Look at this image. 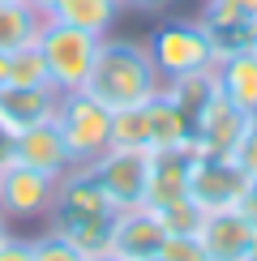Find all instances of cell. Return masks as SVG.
Instances as JSON below:
<instances>
[{
    "label": "cell",
    "mask_w": 257,
    "mask_h": 261,
    "mask_svg": "<svg viewBox=\"0 0 257 261\" xmlns=\"http://www.w3.org/2000/svg\"><path fill=\"white\" fill-rule=\"evenodd\" d=\"M82 90L90 99H99L107 112H124V107H146L163 90V77H159L146 43L103 35L99 51H94V64H90V77H86Z\"/></svg>",
    "instance_id": "1"
},
{
    "label": "cell",
    "mask_w": 257,
    "mask_h": 261,
    "mask_svg": "<svg viewBox=\"0 0 257 261\" xmlns=\"http://www.w3.org/2000/svg\"><path fill=\"white\" fill-rule=\"evenodd\" d=\"M112 201L103 197V189L94 184L90 167L78 163V167H69L56 184V201H52L47 210V227L52 231H60L64 240H73L82 248L86 257L90 253H103L107 240H112Z\"/></svg>",
    "instance_id": "2"
},
{
    "label": "cell",
    "mask_w": 257,
    "mask_h": 261,
    "mask_svg": "<svg viewBox=\"0 0 257 261\" xmlns=\"http://www.w3.org/2000/svg\"><path fill=\"white\" fill-rule=\"evenodd\" d=\"M52 124L60 128L73 163H94L107 146H112V112H107L99 99H90L86 90H64L56 99Z\"/></svg>",
    "instance_id": "3"
},
{
    "label": "cell",
    "mask_w": 257,
    "mask_h": 261,
    "mask_svg": "<svg viewBox=\"0 0 257 261\" xmlns=\"http://www.w3.org/2000/svg\"><path fill=\"white\" fill-rule=\"evenodd\" d=\"M39 51H43V64H47V77H52V86H56L60 94L64 90H82L86 77H90L94 51H99V35H86L78 26H64V21L43 17Z\"/></svg>",
    "instance_id": "4"
},
{
    "label": "cell",
    "mask_w": 257,
    "mask_h": 261,
    "mask_svg": "<svg viewBox=\"0 0 257 261\" xmlns=\"http://www.w3.org/2000/svg\"><path fill=\"white\" fill-rule=\"evenodd\" d=\"M146 51L155 60L159 77H180V73H201L214 69V43L201 30V21H163L155 35L146 39Z\"/></svg>",
    "instance_id": "5"
},
{
    "label": "cell",
    "mask_w": 257,
    "mask_h": 261,
    "mask_svg": "<svg viewBox=\"0 0 257 261\" xmlns=\"http://www.w3.org/2000/svg\"><path fill=\"white\" fill-rule=\"evenodd\" d=\"M90 167L94 184L103 189V197L112 201V210H133L146 205V184H150V150H124L107 146Z\"/></svg>",
    "instance_id": "6"
},
{
    "label": "cell",
    "mask_w": 257,
    "mask_h": 261,
    "mask_svg": "<svg viewBox=\"0 0 257 261\" xmlns=\"http://www.w3.org/2000/svg\"><path fill=\"white\" fill-rule=\"evenodd\" d=\"M56 176L26 163H5L0 167V214L9 223H30V219H47L52 201H56Z\"/></svg>",
    "instance_id": "7"
},
{
    "label": "cell",
    "mask_w": 257,
    "mask_h": 261,
    "mask_svg": "<svg viewBox=\"0 0 257 261\" xmlns=\"http://www.w3.org/2000/svg\"><path fill=\"white\" fill-rule=\"evenodd\" d=\"M244 171L227 154H193L189 159V197L201 210H232L244 193Z\"/></svg>",
    "instance_id": "8"
},
{
    "label": "cell",
    "mask_w": 257,
    "mask_h": 261,
    "mask_svg": "<svg viewBox=\"0 0 257 261\" xmlns=\"http://www.w3.org/2000/svg\"><path fill=\"white\" fill-rule=\"evenodd\" d=\"M249 120L253 116H244L227 94L214 90L210 99L193 112V154H227L232 159V150H236V141H240Z\"/></svg>",
    "instance_id": "9"
},
{
    "label": "cell",
    "mask_w": 257,
    "mask_h": 261,
    "mask_svg": "<svg viewBox=\"0 0 257 261\" xmlns=\"http://www.w3.org/2000/svg\"><path fill=\"white\" fill-rule=\"evenodd\" d=\"M197 21L214 43V56L244 51L257 30V0H206Z\"/></svg>",
    "instance_id": "10"
},
{
    "label": "cell",
    "mask_w": 257,
    "mask_h": 261,
    "mask_svg": "<svg viewBox=\"0 0 257 261\" xmlns=\"http://www.w3.org/2000/svg\"><path fill=\"white\" fill-rule=\"evenodd\" d=\"M163 240H167V227L159 223V214L150 205H133V210H116L107 248L124 261H142V257H159Z\"/></svg>",
    "instance_id": "11"
},
{
    "label": "cell",
    "mask_w": 257,
    "mask_h": 261,
    "mask_svg": "<svg viewBox=\"0 0 257 261\" xmlns=\"http://www.w3.org/2000/svg\"><path fill=\"white\" fill-rule=\"evenodd\" d=\"M253 236H257V227L236 205L232 210H210L201 219V227H197V240L206 248V261H244Z\"/></svg>",
    "instance_id": "12"
},
{
    "label": "cell",
    "mask_w": 257,
    "mask_h": 261,
    "mask_svg": "<svg viewBox=\"0 0 257 261\" xmlns=\"http://www.w3.org/2000/svg\"><path fill=\"white\" fill-rule=\"evenodd\" d=\"M56 86H5L0 90V133L17 137L21 128L43 124L56 116Z\"/></svg>",
    "instance_id": "13"
},
{
    "label": "cell",
    "mask_w": 257,
    "mask_h": 261,
    "mask_svg": "<svg viewBox=\"0 0 257 261\" xmlns=\"http://www.w3.org/2000/svg\"><path fill=\"white\" fill-rule=\"evenodd\" d=\"M13 163L39 167V171H47V176H56V180L69 167H78L73 154H69V146H64V137H60V128L52 120L30 124V128H21V133L13 137Z\"/></svg>",
    "instance_id": "14"
},
{
    "label": "cell",
    "mask_w": 257,
    "mask_h": 261,
    "mask_svg": "<svg viewBox=\"0 0 257 261\" xmlns=\"http://www.w3.org/2000/svg\"><path fill=\"white\" fill-rule=\"evenodd\" d=\"M214 86H219V94H227L244 116H257V56L249 47L227 51V56L214 60Z\"/></svg>",
    "instance_id": "15"
},
{
    "label": "cell",
    "mask_w": 257,
    "mask_h": 261,
    "mask_svg": "<svg viewBox=\"0 0 257 261\" xmlns=\"http://www.w3.org/2000/svg\"><path fill=\"white\" fill-rule=\"evenodd\" d=\"M189 150H150V184L146 205H163L189 193Z\"/></svg>",
    "instance_id": "16"
},
{
    "label": "cell",
    "mask_w": 257,
    "mask_h": 261,
    "mask_svg": "<svg viewBox=\"0 0 257 261\" xmlns=\"http://www.w3.org/2000/svg\"><path fill=\"white\" fill-rule=\"evenodd\" d=\"M146 116H150V150H189L193 154V120L167 94H155L146 103Z\"/></svg>",
    "instance_id": "17"
},
{
    "label": "cell",
    "mask_w": 257,
    "mask_h": 261,
    "mask_svg": "<svg viewBox=\"0 0 257 261\" xmlns=\"http://www.w3.org/2000/svg\"><path fill=\"white\" fill-rule=\"evenodd\" d=\"M52 21H64V26H78L86 35H112L116 17H120V5L116 0H60L47 13Z\"/></svg>",
    "instance_id": "18"
},
{
    "label": "cell",
    "mask_w": 257,
    "mask_h": 261,
    "mask_svg": "<svg viewBox=\"0 0 257 261\" xmlns=\"http://www.w3.org/2000/svg\"><path fill=\"white\" fill-rule=\"evenodd\" d=\"M43 30V13L30 9L26 0H0V56L35 43Z\"/></svg>",
    "instance_id": "19"
},
{
    "label": "cell",
    "mask_w": 257,
    "mask_h": 261,
    "mask_svg": "<svg viewBox=\"0 0 257 261\" xmlns=\"http://www.w3.org/2000/svg\"><path fill=\"white\" fill-rule=\"evenodd\" d=\"M214 90H219V86H214V69H201V73H180V77H167L159 94H167V99L193 120V112H197V107L206 103Z\"/></svg>",
    "instance_id": "20"
},
{
    "label": "cell",
    "mask_w": 257,
    "mask_h": 261,
    "mask_svg": "<svg viewBox=\"0 0 257 261\" xmlns=\"http://www.w3.org/2000/svg\"><path fill=\"white\" fill-rule=\"evenodd\" d=\"M150 210L159 214V223L167 227V236H197L201 219H206V210H201L189 193H185V197H171L163 205H150Z\"/></svg>",
    "instance_id": "21"
},
{
    "label": "cell",
    "mask_w": 257,
    "mask_h": 261,
    "mask_svg": "<svg viewBox=\"0 0 257 261\" xmlns=\"http://www.w3.org/2000/svg\"><path fill=\"white\" fill-rule=\"evenodd\" d=\"M5 64H9V86H52L43 51H39V39L26 43V47H17V51H9Z\"/></svg>",
    "instance_id": "22"
},
{
    "label": "cell",
    "mask_w": 257,
    "mask_h": 261,
    "mask_svg": "<svg viewBox=\"0 0 257 261\" xmlns=\"http://www.w3.org/2000/svg\"><path fill=\"white\" fill-rule=\"evenodd\" d=\"M112 146L150 150V116H146V107H124V112H112Z\"/></svg>",
    "instance_id": "23"
},
{
    "label": "cell",
    "mask_w": 257,
    "mask_h": 261,
    "mask_svg": "<svg viewBox=\"0 0 257 261\" xmlns=\"http://www.w3.org/2000/svg\"><path fill=\"white\" fill-rule=\"evenodd\" d=\"M30 257L35 261H86V253L73 240H64L60 231H43V236H35V240H30Z\"/></svg>",
    "instance_id": "24"
},
{
    "label": "cell",
    "mask_w": 257,
    "mask_h": 261,
    "mask_svg": "<svg viewBox=\"0 0 257 261\" xmlns=\"http://www.w3.org/2000/svg\"><path fill=\"white\" fill-rule=\"evenodd\" d=\"M159 257L163 261H206V248H201L197 236H167Z\"/></svg>",
    "instance_id": "25"
},
{
    "label": "cell",
    "mask_w": 257,
    "mask_h": 261,
    "mask_svg": "<svg viewBox=\"0 0 257 261\" xmlns=\"http://www.w3.org/2000/svg\"><path fill=\"white\" fill-rule=\"evenodd\" d=\"M232 163L244 176H257V116L244 124V133H240V141H236V150H232Z\"/></svg>",
    "instance_id": "26"
},
{
    "label": "cell",
    "mask_w": 257,
    "mask_h": 261,
    "mask_svg": "<svg viewBox=\"0 0 257 261\" xmlns=\"http://www.w3.org/2000/svg\"><path fill=\"white\" fill-rule=\"evenodd\" d=\"M0 261H35V257H30V240H21V236L9 231L5 244H0Z\"/></svg>",
    "instance_id": "27"
},
{
    "label": "cell",
    "mask_w": 257,
    "mask_h": 261,
    "mask_svg": "<svg viewBox=\"0 0 257 261\" xmlns=\"http://www.w3.org/2000/svg\"><path fill=\"white\" fill-rule=\"evenodd\" d=\"M236 210H240L244 219L257 227V176H249V180H244V193H240V201H236Z\"/></svg>",
    "instance_id": "28"
},
{
    "label": "cell",
    "mask_w": 257,
    "mask_h": 261,
    "mask_svg": "<svg viewBox=\"0 0 257 261\" xmlns=\"http://www.w3.org/2000/svg\"><path fill=\"white\" fill-rule=\"evenodd\" d=\"M120 9H142V13H163L171 0H116Z\"/></svg>",
    "instance_id": "29"
},
{
    "label": "cell",
    "mask_w": 257,
    "mask_h": 261,
    "mask_svg": "<svg viewBox=\"0 0 257 261\" xmlns=\"http://www.w3.org/2000/svg\"><path fill=\"white\" fill-rule=\"evenodd\" d=\"M26 5H30V9H39V13H43V17H47V13H52V9H56V5H60V0H26Z\"/></svg>",
    "instance_id": "30"
},
{
    "label": "cell",
    "mask_w": 257,
    "mask_h": 261,
    "mask_svg": "<svg viewBox=\"0 0 257 261\" xmlns=\"http://www.w3.org/2000/svg\"><path fill=\"white\" fill-rule=\"evenodd\" d=\"M86 261H124V257H116L112 248H103V253H90V257H86Z\"/></svg>",
    "instance_id": "31"
},
{
    "label": "cell",
    "mask_w": 257,
    "mask_h": 261,
    "mask_svg": "<svg viewBox=\"0 0 257 261\" xmlns=\"http://www.w3.org/2000/svg\"><path fill=\"white\" fill-rule=\"evenodd\" d=\"M9 86V64H5V56H0V90Z\"/></svg>",
    "instance_id": "32"
},
{
    "label": "cell",
    "mask_w": 257,
    "mask_h": 261,
    "mask_svg": "<svg viewBox=\"0 0 257 261\" xmlns=\"http://www.w3.org/2000/svg\"><path fill=\"white\" fill-rule=\"evenodd\" d=\"M244 261H257V236H253V244H249V253H244Z\"/></svg>",
    "instance_id": "33"
},
{
    "label": "cell",
    "mask_w": 257,
    "mask_h": 261,
    "mask_svg": "<svg viewBox=\"0 0 257 261\" xmlns=\"http://www.w3.org/2000/svg\"><path fill=\"white\" fill-rule=\"evenodd\" d=\"M5 236H9V219L0 214V244H5Z\"/></svg>",
    "instance_id": "34"
},
{
    "label": "cell",
    "mask_w": 257,
    "mask_h": 261,
    "mask_svg": "<svg viewBox=\"0 0 257 261\" xmlns=\"http://www.w3.org/2000/svg\"><path fill=\"white\" fill-rule=\"evenodd\" d=\"M249 51H253V56H257V30H253V43H249Z\"/></svg>",
    "instance_id": "35"
},
{
    "label": "cell",
    "mask_w": 257,
    "mask_h": 261,
    "mask_svg": "<svg viewBox=\"0 0 257 261\" xmlns=\"http://www.w3.org/2000/svg\"><path fill=\"white\" fill-rule=\"evenodd\" d=\"M142 261H163V257H142Z\"/></svg>",
    "instance_id": "36"
}]
</instances>
